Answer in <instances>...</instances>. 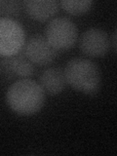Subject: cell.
I'll use <instances>...</instances> for the list:
<instances>
[{
	"label": "cell",
	"mask_w": 117,
	"mask_h": 156,
	"mask_svg": "<svg viewBox=\"0 0 117 156\" xmlns=\"http://www.w3.org/2000/svg\"><path fill=\"white\" fill-rule=\"evenodd\" d=\"M115 41H116V32L113 33V37H112V42H113V44H112V47H113L114 51L116 49V44H115Z\"/></svg>",
	"instance_id": "7c38bea8"
},
{
	"label": "cell",
	"mask_w": 117,
	"mask_h": 156,
	"mask_svg": "<svg viewBox=\"0 0 117 156\" xmlns=\"http://www.w3.org/2000/svg\"><path fill=\"white\" fill-rule=\"evenodd\" d=\"M45 38L56 50H68L75 44L78 31L72 21L58 17L51 20L45 27Z\"/></svg>",
	"instance_id": "3957f363"
},
{
	"label": "cell",
	"mask_w": 117,
	"mask_h": 156,
	"mask_svg": "<svg viewBox=\"0 0 117 156\" xmlns=\"http://www.w3.org/2000/svg\"><path fill=\"white\" fill-rule=\"evenodd\" d=\"M6 101L16 113L31 115L42 108L45 101V93L36 81L23 78L9 87Z\"/></svg>",
	"instance_id": "6da1fadb"
},
{
	"label": "cell",
	"mask_w": 117,
	"mask_h": 156,
	"mask_svg": "<svg viewBox=\"0 0 117 156\" xmlns=\"http://www.w3.org/2000/svg\"><path fill=\"white\" fill-rule=\"evenodd\" d=\"M26 57L33 63L47 66L57 57V50L51 46L45 36L36 34L28 39L24 47Z\"/></svg>",
	"instance_id": "8992f818"
},
{
	"label": "cell",
	"mask_w": 117,
	"mask_h": 156,
	"mask_svg": "<svg viewBox=\"0 0 117 156\" xmlns=\"http://www.w3.org/2000/svg\"><path fill=\"white\" fill-rule=\"evenodd\" d=\"M110 46L107 33L98 27H91L83 32L79 40L80 50L87 56L99 58L105 56Z\"/></svg>",
	"instance_id": "5b68a950"
},
{
	"label": "cell",
	"mask_w": 117,
	"mask_h": 156,
	"mask_svg": "<svg viewBox=\"0 0 117 156\" xmlns=\"http://www.w3.org/2000/svg\"><path fill=\"white\" fill-rule=\"evenodd\" d=\"M26 33L18 22L7 17L0 18V56L17 55L23 47Z\"/></svg>",
	"instance_id": "277c9868"
},
{
	"label": "cell",
	"mask_w": 117,
	"mask_h": 156,
	"mask_svg": "<svg viewBox=\"0 0 117 156\" xmlns=\"http://www.w3.org/2000/svg\"><path fill=\"white\" fill-rule=\"evenodd\" d=\"M65 76L67 84L84 94H95L100 87L101 73L97 65L85 58H73L66 63Z\"/></svg>",
	"instance_id": "7a4b0ae2"
},
{
	"label": "cell",
	"mask_w": 117,
	"mask_h": 156,
	"mask_svg": "<svg viewBox=\"0 0 117 156\" xmlns=\"http://www.w3.org/2000/svg\"><path fill=\"white\" fill-rule=\"evenodd\" d=\"M39 85L46 94L51 96L58 95L66 85L65 71L60 67L47 68L39 77Z\"/></svg>",
	"instance_id": "52a82bcc"
},
{
	"label": "cell",
	"mask_w": 117,
	"mask_h": 156,
	"mask_svg": "<svg viewBox=\"0 0 117 156\" xmlns=\"http://www.w3.org/2000/svg\"><path fill=\"white\" fill-rule=\"evenodd\" d=\"M20 3L19 1H2L0 0V15H13L17 14L19 12L20 8Z\"/></svg>",
	"instance_id": "8fae6325"
},
{
	"label": "cell",
	"mask_w": 117,
	"mask_h": 156,
	"mask_svg": "<svg viewBox=\"0 0 117 156\" xmlns=\"http://www.w3.org/2000/svg\"><path fill=\"white\" fill-rule=\"evenodd\" d=\"M23 5L29 17L39 22L55 16L60 9V3L54 0H28Z\"/></svg>",
	"instance_id": "ba28073f"
},
{
	"label": "cell",
	"mask_w": 117,
	"mask_h": 156,
	"mask_svg": "<svg viewBox=\"0 0 117 156\" xmlns=\"http://www.w3.org/2000/svg\"><path fill=\"white\" fill-rule=\"evenodd\" d=\"M7 69L13 74L20 77L27 78L34 73V67L32 62L27 57L22 55H14L12 57H7L5 61Z\"/></svg>",
	"instance_id": "9c48e42d"
},
{
	"label": "cell",
	"mask_w": 117,
	"mask_h": 156,
	"mask_svg": "<svg viewBox=\"0 0 117 156\" xmlns=\"http://www.w3.org/2000/svg\"><path fill=\"white\" fill-rule=\"evenodd\" d=\"M60 5L66 12L74 16H79L91 9L93 1L91 0H62Z\"/></svg>",
	"instance_id": "30bf717a"
}]
</instances>
